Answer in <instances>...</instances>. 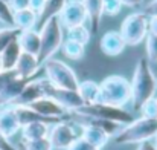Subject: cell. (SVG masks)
<instances>
[{
  "label": "cell",
  "instance_id": "6da1fadb",
  "mask_svg": "<svg viewBox=\"0 0 157 150\" xmlns=\"http://www.w3.org/2000/svg\"><path fill=\"white\" fill-rule=\"evenodd\" d=\"M131 103L134 109H140V106L156 94V75L153 74L151 63L140 57L136 63L133 78H131Z\"/></svg>",
  "mask_w": 157,
  "mask_h": 150
},
{
  "label": "cell",
  "instance_id": "7a4b0ae2",
  "mask_svg": "<svg viewBox=\"0 0 157 150\" xmlns=\"http://www.w3.org/2000/svg\"><path fill=\"white\" fill-rule=\"evenodd\" d=\"M99 103L125 107L131 103V83L122 75H108L99 83Z\"/></svg>",
  "mask_w": 157,
  "mask_h": 150
},
{
  "label": "cell",
  "instance_id": "3957f363",
  "mask_svg": "<svg viewBox=\"0 0 157 150\" xmlns=\"http://www.w3.org/2000/svg\"><path fill=\"white\" fill-rule=\"evenodd\" d=\"M157 133V120L144 118L133 120L130 124H125L116 135L114 143L121 146L128 144H140L144 141H150L156 136Z\"/></svg>",
  "mask_w": 157,
  "mask_h": 150
},
{
  "label": "cell",
  "instance_id": "277c9868",
  "mask_svg": "<svg viewBox=\"0 0 157 150\" xmlns=\"http://www.w3.org/2000/svg\"><path fill=\"white\" fill-rule=\"evenodd\" d=\"M40 54H38V61L43 64L49 58H53V55L61 49L63 42H64V34H63V26L59 23L58 15L51 17L40 29Z\"/></svg>",
  "mask_w": 157,
  "mask_h": 150
},
{
  "label": "cell",
  "instance_id": "5b68a950",
  "mask_svg": "<svg viewBox=\"0 0 157 150\" xmlns=\"http://www.w3.org/2000/svg\"><path fill=\"white\" fill-rule=\"evenodd\" d=\"M43 71H44V80L52 84L53 87H59V89H70V91H76L79 80L75 74V71L67 66L64 61L56 60V58H49L48 61H44L43 64Z\"/></svg>",
  "mask_w": 157,
  "mask_h": 150
},
{
  "label": "cell",
  "instance_id": "8992f818",
  "mask_svg": "<svg viewBox=\"0 0 157 150\" xmlns=\"http://www.w3.org/2000/svg\"><path fill=\"white\" fill-rule=\"evenodd\" d=\"M148 20L150 17L144 11L131 12L122 20L119 32L124 37L127 46H139L142 42H145L147 35L150 34Z\"/></svg>",
  "mask_w": 157,
  "mask_h": 150
},
{
  "label": "cell",
  "instance_id": "52a82bcc",
  "mask_svg": "<svg viewBox=\"0 0 157 150\" xmlns=\"http://www.w3.org/2000/svg\"><path fill=\"white\" fill-rule=\"evenodd\" d=\"M73 113L84 115V116L101 118V120H108V121H114V123H119L122 126L130 124L134 120L133 115H131V112L125 110L124 107L110 106V104H104V103H99V101L98 103H93V104H84L82 107H79Z\"/></svg>",
  "mask_w": 157,
  "mask_h": 150
},
{
  "label": "cell",
  "instance_id": "ba28073f",
  "mask_svg": "<svg viewBox=\"0 0 157 150\" xmlns=\"http://www.w3.org/2000/svg\"><path fill=\"white\" fill-rule=\"evenodd\" d=\"M79 135L76 133L75 127L67 123V121H56L51 124L49 127V133H48V138L51 141L53 149L56 150H66Z\"/></svg>",
  "mask_w": 157,
  "mask_h": 150
},
{
  "label": "cell",
  "instance_id": "9c48e42d",
  "mask_svg": "<svg viewBox=\"0 0 157 150\" xmlns=\"http://www.w3.org/2000/svg\"><path fill=\"white\" fill-rule=\"evenodd\" d=\"M58 18H59L61 26L66 29L78 26V25H86L87 12H86L82 0H66L63 9L58 14Z\"/></svg>",
  "mask_w": 157,
  "mask_h": 150
},
{
  "label": "cell",
  "instance_id": "30bf717a",
  "mask_svg": "<svg viewBox=\"0 0 157 150\" xmlns=\"http://www.w3.org/2000/svg\"><path fill=\"white\" fill-rule=\"evenodd\" d=\"M44 95L53 98L59 106H63L69 113L70 112H75V110H78L79 107L84 106V101L79 97L78 91L53 87L52 84H49L46 80H44Z\"/></svg>",
  "mask_w": 157,
  "mask_h": 150
},
{
  "label": "cell",
  "instance_id": "8fae6325",
  "mask_svg": "<svg viewBox=\"0 0 157 150\" xmlns=\"http://www.w3.org/2000/svg\"><path fill=\"white\" fill-rule=\"evenodd\" d=\"M29 107L34 109L37 113H40V115H43L46 118L55 120V121H61V118H64L69 113L63 106H59L53 98L48 97V95L35 100L32 104H29Z\"/></svg>",
  "mask_w": 157,
  "mask_h": 150
},
{
  "label": "cell",
  "instance_id": "7c38bea8",
  "mask_svg": "<svg viewBox=\"0 0 157 150\" xmlns=\"http://www.w3.org/2000/svg\"><path fill=\"white\" fill-rule=\"evenodd\" d=\"M41 97H44V78L35 77L26 84V87L21 91V94L11 106H29Z\"/></svg>",
  "mask_w": 157,
  "mask_h": 150
},
{
  "label": "cell",
  "instance_id": "4fadbf2b",
  "mask_svg": "<svg viewBox=\"0 0 157 150\" xmlns=\"http://www.w3.org/2000/svg\"><path fill=\"white\" fill-rule=\"evenodd\" d=\"M99 48L108 57H117L127 48V43L119 31H107L99 40Z\"/></svg>",
  "mask_w": 157,
  "mask_h": 150
},
{
  "label": "cell",
  "instance_id": "5bb4252c",
  "mask_svg": "<svg viewBox=\"0 0 157 150\" xmlns=\"http://www.w3.org/2000/svg\"><path fill=\"white\" fill-rule=\"evenodd\" d=\"M0 130L8 140L21 130V126H20V121L17 118L14 106L0 107Z\"/></svg>",
  "mask_w": 157,
  "mask_h": 150
},
{
  "label": "cell",
  "instance_id": "9a60e30c",
  "mask_svg": "<svg viewBox=\"0 0 157 150\" xmlns=\"http://www.w3.org/2000/svg\"><path fill=\"white\" fill-rule=\"evenodd\" d=\"M40 66L41 64H40L37 55H32V54H28V52L21 51V54L18 57V61L15 64V71L23 78H32V77L38 75Z\"/></svg>",
  "mask_w": 157,
  "mask_h": 150
},
{
  "label": "cell",
  "instance_id": "2e32d148",
  "mask_svg": "<svg viewBox=\"0 0 157 150\" xmlns=\"http://www.w3.org/2000/svg\"><path fill=\"white\" fill-rule=\"evenodd\" d=\"M32 78H35V77H32ZM32 78L15 77L12 81H9V84L0 92V107H3V106H11L14 101L17 100V97L21 94V91L26 87V84H28Z\"/></svg>",
  "mask_w": 157,
  "mask_h": 150
},
{
  "label": "cell",
  "instance_id": "e0dca14e",
  "mask_svg": "<svg viewBox=\"0 0 157 150\" xmlns=\"http://www.w3.org/2000/svg\"><path fill=\"white\" fill-rule=\"evenodd\" d=\"M86 12H87V22L90 23V32L92 34H98L99 26H101V20L104 15V6H102V0H82Z\"/></svg>",
  "mask_w": 157,
  "mask_h": 150
},
{
  "label": "cell",
  "instance_id": "ac0fdd59",
  "mask_svg": "<svg viewBox=\"0 0 157 150\" xmlns=\"http://www.w3.org/2000/svg\"><path fill=\"white\" fill-rule=\"evenodd\" d=\"M17 42H18V45H20L23 52H28V54H32V55L38 57L41 42H40V32L37 29L21 31L18 39H17Z\"/></svg>",
  "mask_w": 157,
  "mask_h": 150
},
{
  "label": "cell",
  "instance_id": "d6986e66",
  "mask_svg": "<svg viewBox=\"0 0 157 150\" xmlns=\"http://www.w3.org/2000/svg\"><path fill=\"white\" fill-rule=\"evenodd\" d=\"M79 127H81V136L87 143L93 144L98 149H104L105 146H107L110 136L105 133L102 129L95 127V126H79Z\"/></svg>",
  "mask_w": 157,
  "mask_h": 150
},
{
  "label": "cell",
  "instance_id": "ffe728a7",
  "mask_svg": "<svg viewBox=\"0 0 157 150\" xmlns=\"http://www.w3.org/2000/svg\"><path fill=\"white\" fill-rule=\"evenodd\" d=\"M49 127H51V123H44V121L26 124V126L21 127V140L23 141H32V140L46 138L48 133H49Z\"/></svg>",
  "mask_w": 157,
  "mask_h": 150
},
{
  "label": "cell",
  "instance_id": "44dd1931",
  "mask_svg": "<svg viewBox=\"0 0 157 150\" xmlns=\"http://www.w3.org/2000/svg\"><path fill=\"white\" fill-rule=\"evenodd\" d=\"M21 54V48L18 45L17 40H14L12 43H9L0 54V64L3 71H11L15 69V64L18 61V57Z\"/></svg>",
  "mask_w": 157,
  "mask_h": 150
},
{
  "label": "cell",
  "instance_id": "7402d4cb",
  "mask_svg": "<svg viewBox=\"0 0 157 150\" xmlns=\"http://www.w3.org/2000/svg\"><path fill=\"white\" fill-rule=\"evenodd\" d=\"M37 20H38V15L29 8L20 9V11H14V26L17 29H20V31L35 29Z\"/></svg>",
  "mask_w": 157,
  "mask_h": 150
},
{
  "label": "cell",
  "instance_id": "603a6c76",
  "mask_svg": "<svg viewBox=\"0 0 157 150\" xmlns=\"http://www.w3.org/2000/svg\"><path fill=\"white\" fill-rule=\"evenodd\" d=\"M15 109V113H17V118L20 121V126H26V124H31V123H37V121H44V123H56L55 120H51V118H46L40 113H37L34 109H31L29 106H14Z\"/></svg>",
  "mask_w": 157,
  "mask_h": 150
},
{
  "label": "cell",
  "instance_id": "cb8c5ba5",
  "mask_svg": "<svg viewBox=\"0 0 157 150\" xmlns=\"http://www.w3.org/2000/svg\"><path fill=\"white\" fill-rule=\"evenodd\" d=\"M78 94L82 98L84 104H93L99 101V83L93 80H84L78 84Z\"/></svg>",
  "mask_w": 157,
  "mask_h": 150
},
{
  "label": "cell",
  "instance_id": "d4e9b609",
  "mask_svg": "<svg viewBox=\"0 0 157 150\" xmlns=\"http://www.w3.org/2000/svg\"><path fill=\"white\" fill-rule=\"evenodd\" d=\"M64 3H66V0H46V3H44L41 12L38 14V20H37V26H35V29L38 31V29H40V28H41V26L51 18V17L58 15L59 11L63 9Z\"/></svg>",
  "mask_w": 157,
  "mask_h": 150
},
{
  "label": "cell",
  "instance_id": "484cf974",
  "mask_svg": "<svg viewBox=\"0 0 157 150\" xmlns=\"http://www.w3.org/2000/svg\"><path fill=\"white\" fill-rule=\"evenodd\" d=\"M61 49H63L64 55H66L67 58L75 60V61L81 60V58L84 57V54H86V46H84V45H81V43H78V42H73V40H70V39H67V40L63 42Z\"/></svg>",
  "mask_w": 157,
  "mask_h": 150
},
{
  "label": "cell",
  "instance_id": "4316f807",
  "mask_svg": "<svg viewBox=\"0 0 157 150\" xmlns=\"http://www.w3.org/2000/svg\"><path fill=\"white\" fill-rule=\"evenodd\" d=\"M90 37H92L90 28H87L86 25H78V26H73V28L67 29V39H70L73 42H78L84 46L90 42Z\"/></svg>",
  "mask_w": 157,
  "mask_h": 150
},
{
  "label": "cell",
  "instance_id": "83f0119b",
  "mask_svg": "<svg viewBox=\"0 0 157 150\" xmlns=\"http://www.w3.org/2000/svg\"><path fill=\"white\" fill-rule=\"evenodd\" d=\"M20 29H17L15 26H3L0 28V54L9 43H12L14 40L18 39L20 35Z\"/></svg>",
  "mask_w": 157,
  "mask_h": 150
},
{
  "label": "cell",
  "instance_id": "f1b7e54d",
  "mask_svg": "<svg viewBox=\"0 0 157 150\" xmlns=\"http://www.w3.org/2000/svg\"><path fill=\"white\" fill-rule=\"evenodd\" d=\"M0 23L3 26H14V11L5 0H0Z\"/></svg>",
  "mask_w": 157,
  "mask_h": 150
},
{
  "label": "cell",
  "instance_id": "f546056e",
  "mask_svg": "<svg viewBox=\"0 0 157 150\" xmlns=\"http://www.w3.org/2000/svg\"><path fill=\"white\" fill-rule=\"evenodd\" d=\"M140 113L144 118H151V120H157V98L156 95L148 98L142 106H140Z\"/></svg>",
  "mask_w": 157,
  "mask_h": 150
},
{
  "label": "cell",
  "instance_id": "4dcf8cb0",
  "mask_svg": "<svg viewBox=\"0 0 157 150\" xmlns=\"http://www.w3.org/2000/svg\"><path fill=\"white\" fill-rule=\"evenodd\" d=\"M23 150H53L49 138H40L32 141H23Z\"/></svg>",
  "mask_w": 157,
  "mask_h": 150
},
{
  "label": "cell",
  "instance_id": "1f68e13d",
  "mask_svg": "<svg viewBox=\"0 0 157 150\" xmlns=\"http://www.w3.org/2000/svg\"><path fill=\"white\" fill-rule=\"evenodd\" d=\"M145 48H147V60L150 63H157V35L153 34L147 35Z\"/></svg>",
  "mask_w": 157,
  "mask_h": 150
},
{
  "label": "cell",
  "instance_id": "d6a6232c",
  "mask_svg": "<svg viewBox=\"0 0 157 150\" xmlns=\"http://www.w3.org/2000/svg\"><path fill=\"white\" fill-rule=\"evenodd\" d=\"M102 6H104V14L108 17H116L122 11L121 0H102Z\"/></svg>",
  "mask_w": 157,
  "mask_h": 150
},
{
  "label": "cell",
  "instance_id": "836d02e7",
  "mask_svg": "<svg viewBox=\"0 0 157 150\" xmlns=\"http://www.w3.org/2000/svg\"><path fill=\"white\" fill-rule=\"evenodd\" d=\"M66 150H101V149H98V147H95L93 144L87 143V141L79 135V136H78Z\"/></svg>",
  "mask_w": 157,
  "mask_h": 150
},
{
  "label": "cell",
  "instance_id": "e575fe53",
  "mask_svg": "<svg viewBox=\"0 0 157 150\" xmlns=\"http://www.w3.org/2000/svg\"><path fill=\"white\" fill-rule=\"evenodd\" d=\"M15 77H20L17 74L15 69H11V71H2L0 72V92L9 84V81H12Z\"/></svg>",
  "mask_w": 157,
  "mask_h": 150
},
{
  "label": "cell",
  "instance_id": "d590c367",
  "mask_svg": "<svg viewBox=\"0 0 157 150\" xmlns=\"http://www.w3.org/2000/svg\"><path fill=\"white\" fill-rule=\"evenodd\" d=\"M8 3L12 11H20V9L29 8V0H9Z\"/></svg>",
  "mask_w": 157,
  "mask_h": 150
},
{
  "label": "cell",
  "instance_id": "8d00e7d4",
  "mask_svg": "<svg viewBox=\"0 0 157 150\" xmlns=\"http://www.w3.org/2000/svg\"><path fill=\"white\" fill-rule=\"evenodd\" d=\"M144 12H145L148 17H157V0H151V2L144 8Z\"/></svg>",
  "mask_w": 157,
  "mask_h": 150
},
{
  "label": "cell",
  "instance_id": "74e56055",
  "mask_svg": "<svg viewBox=\"0 0 157 150\" xmlns=\"http://www.w3.org/2000/svg\"><path fill=\"white\" fill-rule=\"evenodd\" d=\"M46 0H29V9H32L37 15L41 12L43 6H44Z\"/></svg>",
  "mask_w": 157,
  "mask_h": 150
},
{
  "label": "cell",
  "instance_id": "f35d334b",
  "mask_svg": "<svg viewBox=\"0 0 157 150\" xmlns=\"http://www.w3.org/2000/svg\"><path fill=\"white\" fill-rule=\"evenodd\" d=\"M0 150H18L15 146L9 143V140L2 133V130H0Z\"/></svg>",
  "mask_w": 157,
  "mask_h": 150
},
{
  "label": "cell",
  "instance_id": "ab89813d",
  "mask_svg": "<svg viewBox=\"0 0 157 150\" xmlns=\"http://www.w3.org/2000/svg\"><path fill=\"white\" fill-rule=\"evenodd\" d=\"M137 150H157V146L150 140V141H144L137 146Z\"/></svg>",
  "mask_w": 157,
  "mask_h": 150
},
{
  "label": "cell",
  "instance_id": "60d3db41",
  "mask_svg": "<svg viewBox=\"0 0 157 150\" xmlns=\"http://www.w3.org/2000/svg\"><path fill=\"white\" fill-rule=\"evenodd\" d=\"M148 31H150V34L157 35V17H150V20H148Z\"/></svg>",
  "mask_w": 157,
  "mask_h": 150
},
{
  "label": "cell",
  "instance_id": "b9f144b4",
  "mask_svg": "<svg viewBox=\"0 0 157 150\" xmlns=\"http://www.w3.org/2000/svg\"><path fill=\"white\" fill-rule=\"evenodd\" d=\"M145 0H121L122 6H128V8H136V6H140Z\"/></svg>",
  "mask_w": 157,
  "mask_h": 150
},
{
  "label": "cell",
  "instance_id": "7bdbcfd3",
  "mask_svg": "<svg viewBox=\"0 0 157 150\" xmlns=\"http://www.w3.org/2000/svg\"><path fill=\"white\" fill-rule=\"evenodd\" d=\"M153 140H154V141H153V143H154V144H156V146H157V133H156V136H154V138H153Z\"/></svg>",
  "mask_w": 157,
  "mask_h": 150
},
{
  "label": "cell",
  "instance_id": "ee69618b",
  "mask_svg": "<svg viewBox=\"0 0 157 150\" xmlns=\"http://www.w3.org/2000/svg\"><path fill=\"white\" fill-rule=\"evenodd\" d=\"M156 91H157V75H156Z\"/></svg>",
  "mask_w": 157,
  "mask_h": 150
},
{
  "label": "cell",
  "instance_id": "f6af8a7d",
  "mask_svg": "<svg viewBox=\"0 0 157 150\" xmlns=\"http://www.w3.org/2000/svg\"><path fill=\"white\" fill-rule=\"evenodd\" d=\"M2 71H3V69H2V64H0V72H2Z\"/></svg>",
  "mask_w": 157,
  "mask_h": 150
},
{
  "label": "cell",
  "instance_id": "bcb514c9",
  "mask_svg": "<svg viewBox=\"0 0 157 150\" xmlns=\"http://www.w3.org/2000/svg\"><path fill=\"white\" fill-rule=\"evenodd\" d=\"M5 2H9V0H5Z\"/></svg>",
  "mask_w": 157,
  "mask_h": 150
},
{
  "label": "cell",
  "instance_id": "7dc6e473",
  "mask_svg": "<svg viewBox=\"0 0 157 150\" xmlns=\"http://www.w3.org/2000/svg\"><path fill=\"white\" fill-rule=\"evenodd\" d=\"M156 98H157V97H156Z\"/></svg>",
  "mask_w": 157,
  "mask_h": 150
}]
</instances>
